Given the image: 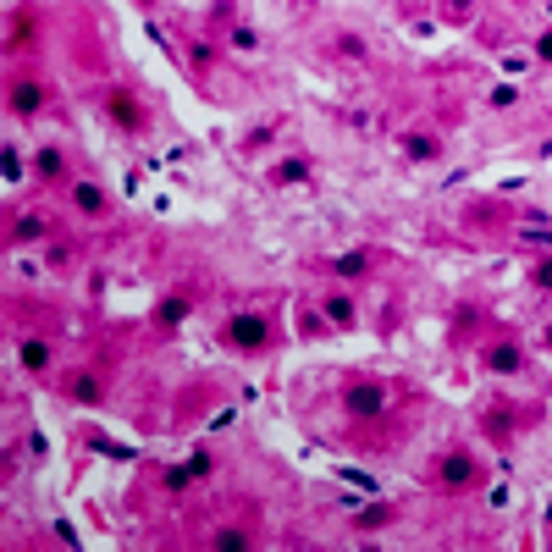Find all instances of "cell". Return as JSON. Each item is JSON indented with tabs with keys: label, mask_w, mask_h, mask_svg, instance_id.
Listing matches in <instances>:
<instances>
[{
	"label": "cell",
	"mask_w": 552,
	"mask_h": 552,
	"mask_svg": "<svg viewBox=\"0 0 552 552\" xmlns=\"http://www.w3.org/2000/svg\"><path fill=\"white\" fill-rule=\"evenodd\" d=\"M342 403H348V414H381V409H387V393H381L376 381H359V387L342 393Z\"/></svg>",
	"instance_id": "cell-1"
},
{
	"label": "cell",
	"mask_w": 552,
	"mask_h": 552,
	"mask_svg": "<svg viewBox=\"0 0 552 552\" xmlns=\"http://www.w3.org/2000/svg\"><path fill=\"white\" fill-rule=\"evenodd\" d=\"M227 337H232L237 348H260V342H265V320L260 315H232L227 320Z\"/></svg>",
	"instance_id": "cell-2"
},
{
	"label": "cell",
	"mask_w": 552,
	"mask_h": 552,
	"mask_svg": "<svg viewBox=\"0 0 552 552\" xmlns=\"http://www.w3.org/2000/svg\"><path fill=\"white\" fill-rule=\"evenodd\" d=\"M442 486H453V491L475 486V459L470 453H448V459H442Z\"/></svg>",
	"instance_id": "cell-3"
},
{
	"label": "cell",
	"mask_w": 552,
	"mask_h": 552,
	"mask_svg": "<svg viewBox=\"0 0 552 552\" xmlns=\"http://www.w3.org/2000/svg\"><path fill=\"white\" fill-rule=\"evenodd\" d=\"M11 111H39V83H11Z\"/></svg>",
	"instance_id": "cell-4"
},
{
	"label": "cell",
	"mask_w": 552,
	"mask_h": 552,
	"mask_svg": "<svg viewBox=\"0 0 552 552\" xmlns=\"http://www.w3.org/2000/svg\"><path fill=\"white\" fill-rule=\"evenodd\" d=\"M45 359H50V348H45L39 337H28V342H22V365H28V370H45Z\"/></svg>",
	"instance_id": "cell-5"
},
{
	"label": "cell",
	"mask_w": 552,
	"mask_h": 552,
	"mask_svg": "<svg viewBox=\"0 0 552 552\" xmlns=\"http://www.w3.org/2000/svg\"><path fill=\"white\" fill-rule=\"evenodd\" d=\"M72 199H78L83 210H105V194H100V188H88V182H78V188H72Z\"/></svg>",
	"instance_id": "cell-6"
},
{
	"label": "cell",
	"mask_w": 552,
	"mask_h": 552,
	"mask_svg": "<svg viewBox=\"0 0 552 552\" xmlns=\"http://www.w3.org/2000/svg\"><path fill=\"white\" fill-rule=\"evenodd\" d=\"M491 370H519V348H491Z\"/></svg>",
	"instance_id": "cell-7"
},
{
	"label": "cell",
	"mask_w": 552,
	"mask_h": 552,
	"mask_svg": "<svg viewBox=\"0 0 552 552\" xmlns=\"http://www.w3.org/2000/svg\"><path fill=\"white\" fill-rule=\"evenodd\" d=\"M111 111H116V116H122L127 127H139V105H133V100H122V94H111Z\"/></svg>",
	"instance_id": "cell-8"
},
{
	"label": "cell",
	"mask_w": 552,
	"mask_h": 552,
	"mask_svg": "<svg viewBox=\"0 0 552 552\" xmlns=\"http://www.w3.org/2000/svg\"><path fill=\"white\" fill-rule=\"evenodd\" d=\"M331 271H337V276H359V271H365V254L354 249V254H342V260H337Z\"/></svg>",
	"instance_id": "cell-9"
},
{
	"label": "cell",
	"mask_w": 552,
	"mask_h": 552,
	"mask_svg": "<svg viewBox=\"0 0 552 552\" xmlns=\"http://www.w3.org/2000/svg\"><path fill=\"white\" fill-rule=\"evenodd\" d=\"M310 171H304V160H287V166H276V182H304Z\"/></svg>",
	"instance_id": "cell-10"
},
{
	"label": "cell",
	"mask_w": 552,
	"mask_h": 552,
	"mask_svg": "<svg viewBox=\"0 0 552 552\" xmlns=\"http://www.w3.org/2000/svg\"><path fill=\"white\" fill-rule=\"evenodd\" d=\"M182 315H188V304H182V299H166V304H160V320H166V326H177Z\"/></svg>",
	"instance_id": "cell-11"
},
{
	"label": "cell",
	"mask_w": 552,
	"mask_h": 552,
	"mask_svg": "<svg viewBox=\"0 0 552 552\" xmlns=\"http://www.w3.org/2000/svg\"><path fill=\"white\" fill-rule=\"evenodd\" d=\"M72 393H78V403H100V387H94L88 376H78V381H72Z\"/></svg>",
	"instance_id": "cell-12"
},
{
	"label": "cell",
	"mask_w": 552,
	"mask_h": 552,
	"mask_svg": "<svg viewBox=\"0 0 552 552\" xmlns=\"http://www.w3.org/2000/svg\"><path fill=\"white\" fill-rule=\"evenodd\" d=\"M326 315H331V320H348V315H354V304H348V299H331V304H326Z\"/></svg>",
	"instance_id": "cell-13"
},
{
	"label": "cell",
	"mask_w": 552,
	"mask_h": 552,
	"mask_svg": "<svg viewBox=\"0 0 552 552\" xmlns=\"http://www.w3.org/2000/svg\"><path fill=\"white\" fill-rule=\"evenodd\" d=\"M39 171H45V177H56V171H61V155H56V150H45V155H39Z\"/></svg>",
	"instance_id": "cell-14"
},
{
	"label": "cell",
	"mask_w": 552,
	"mask_h": 552,
	"mask_svg": "<svg viewBox=\"0 0 552 552\" xmlns=\"http://www.w3.org/2000/svg\"><path fill=\"white\" fill-rule=\"evenodd\" d=\"M11 232H17V237H39V221H33V216H22V221H17Z\"/></svg>",
	"instance_id": "cell-15"
},
{
	"label": "cell",
	"mask_w": 552,
	"mask_h": 552,
	"mask_svg": "<svg viewBox=\"0 0 552 552\" xmlns=\"http://www.w3.org/2000/svg\"><path fill=\"white\" fill-rule=\"evenodd\" d=\"M536 56H542V61H552V33H542V39H536Z\"/></svg>",
	"instance_id": "cell-16"
},
{
	"label": "cell",
	"mask_w": 552,
	"mask_h": 552,
	"mask_svg": "<svg viewBox=\"0 0 552 552\" xmlns=\"http://www.w3.org/2000/svg\"><path fill=\"white\" fill-rule=\"evenodd\" d=\"M536 282H547V287H552V260L542 265V271H536Z\"/></svg>",
	"instance_id": "cell-17"
},
{
	"label": "cell",
	"mask_w": 552,
	"mask_h": 552,
	"mask_svg": "<svg viewBox=\"0 0 552 552\" xmlns=\"http://www.w3.org/2000/svg\"><path fill=\"white\" fill-rule=\"evenodd\" d=\"M547 348H552V326H547Z\"/></svg>",
	"instance_id": "cell-18"
}]
</instances>
